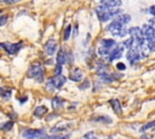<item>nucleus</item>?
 I'll return each instance as SVG.
<instances>
[{
    "label": "nucleus",
    "instance_id": "nucleus-9",
    "mask_svg": "<svg viewBox=\"0 0 155 139\" xmlns=\"http://www.w3.org/2000/svg\"><path fill=\"white\" fill-rule=\"evenodd\" d=\"M82 77H84V71L81 69H78V68L71 70L70 74H69V79L74 82H80L82 80Z\"/></svg>",
    "mask_w": 155,
    "mask_h": 139
},
{
    "label": "nucleus",
    "instance_id": "nucleus-13",
    "mask_svg": "<svg viewBox=\"0 0 155 139\" xmlns=\"http://www.w3.org/2000/svg\"><path fill=\"white\" fill-rule=\"evenodd\" d=\"M117 44L115 42V40H113V39H103L102 41H101V46L102 47H105V48H108V50H113L115 46H116Z\"/></svg>",
    "mask_w": 155,
    "mask_h": 139
},
{
    "label": "nucleus",
    "instance_id": "nucleus-32",
    "mask_svg": "<svg viewBox=\"0 0 155 139\" xmlns=\"http://www.w3.org/2000/svg\"><path fill=\"white\" fill-rule=\"evenodd\" d=\"M149 25L155 30V18H151V19H149Z\"/></svg>",
    "mask_w": 155,
    "mask_h": 139
},
{
    "label": "nucleus",
    "instance_id": "nucleus-11",
    "mask_svg": "<svg viewBox=\"0 0 155 139\" xmlns=\"http://www.w3.org/2000/svg\"><path fill=\"white\" fill-rule=\"evenodd\" d=\"M51 80H52V82H53L54 88H62L63 85H64L65 81H67V77L61 74V75H54L53 77H51Z\"/></svg>",
    "mask_w": 155,
    "mask_h": 139
},
{
    "label": "nucleus",
    "instance_id": "nucleus-3",
    "mask_svg": "<svg viewBox=\"0 0 155 139\" xmlns=\"http://www.w3.org/2000/svg\"><path fill=\"white\" fill-rule=\"evenodd\" d=\"M23 42H17V44H10V42H0V47L4 48L8 54H16L21 48H22Z\"/></svg>",
    "mask_w": 155,
    "mask_h": 139
},
{
    "label": "nucleus",
    "instance_id": "nucleus-14",
    "mask_svg": "<svg viewBox=\"0 0 155 139\" xmlns=\"http://www.w3.org/2000/svg\"><path fill=\"white\" fill-rule=\"evenodd\" d=\"M98 75H99L101 80H102L104 83H110V82H113V81L115 80V79H114V75H113V74H108L107 71L98 73Z\"/></svg>",
    "mask_w": 155,
    "mask_h": 139
},
{
    "label": "nucleus",
    "instance_id": "nucleus-26",
    "mask_svg": "<svg viewBox=\"0 0 155 139\" xmlns=\"http://www.w3.org/2000/svg\"><path fill=\"white\" fill-rule=\"evenodd\" d=\"M46 89H47V91H53V89H56L51 79H48V81H47V83H46Z\"/></svg>",
    "mask_w": 155,
    "mask_h": 139
},
{
    "label": "nucleus",
    "instance_id": "nucleus-4",
    "mask_svg": "<svg viewBox=\"0 0 155 139\" xmlns=\"http://www.w3.org/2000/svg\"><path fill=\"white\" fill-rule=\"evenodd\" d=\"M22 135L28 139H40V138H44L46 134L42 129H27L22 133Z\"/></svg>",
    "mask_w": 155,
    "mask_h": 139
},
{
    "label": "nucleus",
    "instance_id": "nucleus-5",
    "mask_svg": "<svg viewBox=\"0 0 155 139\" xmlns=\"http://www.w3.org/2000/svg\"><path fill=\"white\" fill-rule=\"evenodd\" d=\"M124 48H125L124 45H116V46L111 50L110 54L108 56V60H109V62H113V60H115V59L121 58L122 52H124Z\"/></svg>",
    "mask_w": 155,
    "mask_h": 139
},
{
    "label": "nucleus",
    "instance_id": "nucleus-18",
    "mask_svg": "<svg viewBox=\"0 0 155 139\" xmlns=\"http://www.w3.org/2000/svg\"><path fill=\"white\" fill-rule=\"evenodd\" d=\"M63 103H64V100L61 97H54L52 99V108L54 110H58V109H61L63 106Z\"/></svg>",
    "mask_w": 155,
    "mask_h": 139
},
{
    "label": "nucleus",
    "instance_id": "nucleus-2",
    "mask_svg": "<svg viewBox=\"0 0 155 139\" xmlns=\"http://www.w3.org/2000/svg\"><path fill=\"white\" fill-rule=\"evenodd\" d=\"M44 73L45 71H44L42 65L40 63H34V64H31L29 66L27 75L30 79H35L38 82H42V80H44Z\"/></svg>",
    "mask_w": 155,
    "mask_h": 139
},
{
    "label": "nucleus",
    "instance_id": "nucleus-36",
    "mask_svg": "<svg viewBox=\"0 0 155 139\" xmlns=\"http://www.w3.org/2000/svg\"><path fill=\"white\" fill-rule=\"evenodd\" d=\"M142 139H150V137H149V135H145V134H144V135H142Z\"/></svg>",
    "mask_w": 155,
    "mask_h": 139
},
{
    "label": "nucleus",
    "instance_id": "nucleus-27",
    "mask_svg": "<svg viewBox=\"0 0 155 139\" xmlns=\"http://www.w3.org/2000/svg\"><path fill=\"white\" fill-rule=\"evenodd\" d=\"M84 138H85V139H98V137H96V134H94L93 132L86 133V134L84 135Z\"/></svg>",
    "mask_w": 155,
    "mask_h": 139
},
{
    "label": "nucleus",
    "instance_id": "nucleus-15",
    "mask_svg": "<svg viewBox=\"0 0 155 139\" xmlns=\"http://www.w3.org/2000/svg\"><path fill=\"white\" fill-rule=\"evenodd\" d=\"M102 4L110 8H119L122 2H121V0H104Z\"/></svg>",
    "mask_w": 155,
    "mask_h": 139
},
{
    "label": "nucleus",
    "instance_id": "nucleus-1",
    "mask_svg": "<svg viewBox=\"0 0 155 139\" xmlns=\"http://www.w3.org/2000/svg\"><path fill=\"white\" fill-rule=\"evenodd\" d=\"M96 13L101 22H107V21L121 15V10L120 8H110V7L101 4L99 6L96 7Z\"/></svg>",
    "mask_w": 155,
    "mask_h": 139
},
{
    "label": "nucleus",
    "instance_id": "nucleus-29",
    "mask_svg": "<svg viewBox=\"0 0 155 139\" xmlns=\"http://www.w3.org/2000/svg\"><path fill=\"white\" fill-rule=\"evenodd\" d=\"M6 22H7V15H2V16H0V27L5 25Z\"/></svg>",
    "mask_w": 155,
    "mask_h": 139
},
{
    "label": "nucleus",
    "instance_id": "nucleus-20",
    "mask_svg": "<svg viewBox=\"0 0 155 139\" xmlns=\"http://www.w3.org/2000/svg\"><path fill=\"white\" fill-rule=\"evenodd\" d=\"M92 121L102 122V123H111L113 122V120L109 116H96V117H92Z\"/></svg>",
    "mask_w": 155,
    "mask_h": 139
},
{
    "label": "nucleus",
    "instance_id": "nucleus-33",
    "mask_svg": "<svg viewBox=\"0 0 155 139\" xmlns=\"http://www.w3.org/2000/svg\"><path fill=\"white\" fill-rule=\"evenodd\" d=\"M149 12L151 13V16H154V17H155V5H153V6H150V7H149Z\"/></svg>",
    "mask_w": 155,
    "mask_h": 139
},
{
    "label": "nucleus",
    "instance_id": "nucleus-10",
    "mask_svg": "<svg viewBox=\"0 0 155 139\" xmlns=\"http://www.w3.org/2000/svg\"><path fill=\"white\" fill-rule=\"evenodd\" d=\"M142 30H143V34H144V37L147 40H155V30L149 25V24H144L142 27Z\"/></svg>",
    "mask_w": 155,
    "mask_h": 139
},
{
    "label": "nucleus",
    "instance_id": "nucleus-30",
    "mask_svg": "<svg viewBox=\"0 0 155 139\" xmlns=\"http://www.w3.org/2000/svg\"><path fill=\"white\" fill-rule=\"evenodd\" d=\"M54 74H56V75H61V74H62V65H59V64H57V65H56Z\"/></svg>",
    "mask_w": 155,
    "mask_h": 139
},
{
    "label": "nucleus",
    "instance_id": "nucleus-24",
    "mask_svg": "<svg viewBox=\"0 0 155 139\" xmlns=\"http://www.w3.org/2000/svg\"><path fill=\"white\" fill-rule=\"evenodd\" d=\"M147 47L149 48L150 52L155 51V40H147Z\"/></svg>",
    "mask_w": 155,
    "mask_h": 139
},
{
    "label": "nucleus",
    "instance_id": "nucleus-35",
    "mask_svg": "<svg viewBox=\"0 0 155 139\" xmlns=\"http://www.w3.org/2000/svg\"><path fill=\"white\" fill-rule=\"evenodd\" d=\"M18 100L22 102V103H24V102L27 100V97H23V98H19V97H18Z\"/></svg>",
    "mask_w": 155,
    "mask_h": 139
},
{
    "label": "nucleus",
    "instance_id": "nucleus-8",
    "mask_svg": "<svg viewBox=\"0 0 155 139\" xmlns=\"http://www.w3.org/2000/svg\"><path fill=\"white\" fill-rule=\"evenodd\" d=\"M128 33H130L131 37L134 39V40L144 39L143 30H142V28H139V27H132V28H130V29H128Z\"/></svg>",
    "mask_w": 155,
    "mask_h": 139
},
{
    "label": "nucleus",
    "instance_id": "nucleus-7",
    "mask_svg": "<svg viewBox=\"0 0 155 139\" xmlns=\"http://www.w3.org/2000/svg\"><path fill=\"white\" fill-rule=\"evenodd\" d=\"M142 53L137 50V48H131V50H128V52H127V60L131 63V64H134V63H137L140 58H142V56H140Z\"/></svg>",
    "mask_w": 155,
    "mask_h": 139
},
{
    "label": "nucleus",
    "instance_id": "nucleus-28",
    "mask_svg": "<svg viewBox=\"0 0 155 139\" xmlns=\"http://www.w3.org/2000/svg\"><path fill=\"white\" fill-rule=\"evenodd\" d=\"M88 87H90V81H88V80H85V81L82 82V85L79 86L80 89H86V88H88Z\"/></svg>",
    "mask_w": 155,
    "mask_h": 139
},
{
    "label": "nucleus",
    "instance_id": "nucleus-16",
    "mask_svg": "<svg viewBox=\"0 0 155 139\" xmlns=\"http://www.w3.org/2000/svg\"><path fill=\"white\" fill-rule=\"evenodd\" d=\"M46 112H47V108L44 106V105H40V106H38V108L34 110V116L38 117V118H41Z\"/></svg>",
    "mask_w": 155,
    "mask_h": 139
},
{
    "label": "nucleus",
    "instance_id": "nucleus-17",
    "mask_svg": "<svg viewBox=\"0 0 155 139\" xmlns=\"http://www.w3.org/2000/svg\"><path fill=\"white\" fill-rule=\"evenodd\" d=\"M65 63H67V54L64 53L63 50H59L58 51V54H57V64L64 65Z\"/></svg>",
    "mask_w": 155,
    "mask_h": 139
},
{
    "label": "nucleus",
    "instance_id": "nucleus-21",
    "mask_svg": "<svg viewBox=\"0 0 155 139\" xmlns=\"http://www.w3.org/2000/svg\"><path fill=\"white\" fill-rule=\"evenodd\" d=\"M11 88L8 87H0V97H2L4 99H8L11 97Z\"/></svg>",
    "mask_w": 155,
    "mask_h": 139
},
{
    "label": "nucleus",
    "instance_id": "nucleus-22",
    "mask_svg": "<svg viewBox=\"0 0 155 139\" xmlns=\"http://www.w3.org/2000/svg\"><path fill=\"white\" fill-rule=\"evenodd\" d=\"M150 128H155V121H150V122H147L145 124H143L140 128H139V132L140 133H144L145 131L150 129Z\"/></svg>",
    "mask_w": 155,
    "mask_h": 139
},
{
    "label": "nucleus",
    "instance_id": "nucleus-6",
    "mask_svg": "<svg viewBox=\"0 0 155 139\" xmlns=\"http://www.w3.org/2000/svg\"><path fill=\"white\" fill-rule=\"evenodd\" d=\"M44 48H45V52H46L48 56H52V54L56 53V51H57V48H58V44H57V41H56L54 39H50V40L46 41Z\"/></svg>",
    "mask_w": 155,
    "mask_h": 139
},
{
    "label": "nucleus",
    "instance_id": "nucleus-34",
    "mask_svg": "<svg viewBox=\"0 0 155 139\" xmlns=\"http://www.w3.org/2000/svg\"><path fill=\"white\" fill-rule=\"evenodd\" d=\"M1 2H6V4H12V2H15L16 0H0Z\"/></svg>",
    "mask_w": 155,
    "mask_h": 139
},
{
    "label": "nucleus",
    "instance_id": "nucleus-19",
    "mask_svg": "<svg viewBox=\"0 0 155 139\" xmlns=\"http://www.w3.org/2000/svg\"><path fill=\"white\" fill-rule=\"evenodd\" d=\"M114 19H116V21H117V22H120L121 24H127V23L131 21V16L125 15V13H121V15H119L117 17H115Z\"/></svg>",
    "mask_w": 155,
    "mask_h": 139
},
{
    "label": "nucleus",
    "instance_id": "nucleus-31",
    "mask_svg": "<svg viewBox=\"0 0 155 139\" xmlns=\"http://www.w3.org/2000/svg\"><path fill=\"white\" fill-rule=\"evenodd\" d=\"M116 68H117L119 70H125V69H126V65H125L124 63H117V64H116Z\"/></svg>",
    "mask_w": 155,
    "mask_h": 139
},
{
    "label": "nucleus",
    "instance_id": "nucleus-25",
    "mask_svg": "<svg viewBox=\"0 0 155 139\" xmlns=\"http://www.w3.org/2000/svg\"><path fill=\"white\" fill-rule=\"evenodd\" d=\"M70 30H71V25H68L65 28V30H64V36H63L64 40H68L70 37Z\"/></svg>",
    "mask_w": 155,
    "mask_h": 139
},
{
    "label": "nucleus",
    "instance_id": "nucleus-12",
    "mask_svg": "<svg viewBox=\"0 0 155 139\" xmlns=\"http://www.w3.org/2000/svg\"><path fill=\"white\" fill-rule=\"evenodd\" d=\"M109 103H110V105H111V108H113L115 114H117V115L122 114V108H121V103H120L119 99H111Z\"/></svg>",
    "mask_w": 155,
    "mask_h": 139
},
{
    "label": "nucleus",
    "instance_id": "nucleus-23",
    "mask_svg": "<svg viewBox=\"0 0 155 139\" xmlns=\"http://www.w3.org/2000/svg\"><path fill=\"white\" fill-rule=\"evenodd\" d=\"M12 126H13V122L12 121H8L5 124H1L0 126V129H2V131H10L12 128Z\"/></svg>",
    "mask_w": 155,
    "mask_h": 139
},
{
    "label": "nucleus",
    "instance_id": "nucleus-37",
    "mask_svg": "<svg viewBox=\"0 0 155 139\" xmlns=\"http://www.w3.org/2000/svg\"><path fill=\"white\" fill-rule=\"evenodd\" d=\"M0 13H1V10H0Z\"/></svg>",
    "mask_w": 155,
    "mask_h": 139
}]
</instances>
